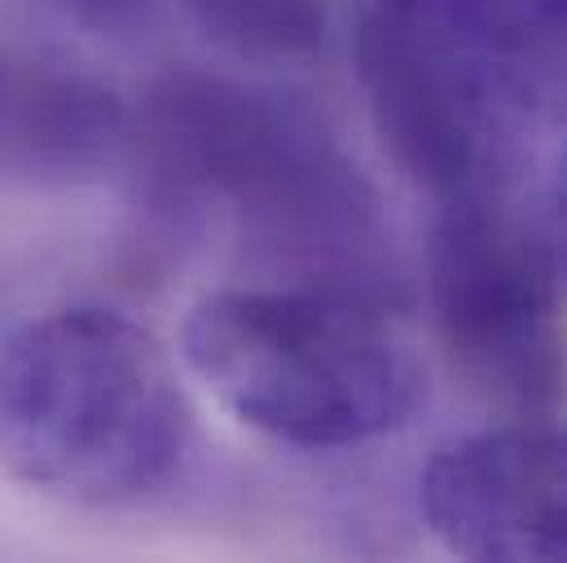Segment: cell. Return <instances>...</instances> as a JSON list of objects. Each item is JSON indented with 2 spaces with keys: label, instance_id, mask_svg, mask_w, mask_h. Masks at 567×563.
<instances>
[{
  "label": "cell",
  "instance_id": "cell-1",
  "mask_svg": "<svg viewBox=\"0 0 567 563\" xmlns=\"http://www.w3.org/2000/svg\"><path fill=\"white\" fill-rule=\"evenodd\" d=\"M150 203L212 221L282 282L396 290L379 194L321 120L274 84L220 71H167L133 115Z\"/></svg>",
  "mask_w": 567,
  "mask_h": 563
},
{
  "label": "cell",
  "instance_id": "cell-2",
  "mask_svg": "<svg viewBox=\"0 0 567 563\" xmlns=\"http://www.w3.org/2000/svg\"><path fill=\"white\" fill-rule=\"evenodd\" d=\"M352 49L379 137L440 203L511 190L567 129V0H370Z\"/></svg>",
  "mask_w": 567,
  "mask_h": 563
},
{
  "label": "cell",
  "instance_id": "cell-3",
  "mask_svg": "<svg viewBox=\"0 0 567 563\" xmlns=\"http://www.w3.org/2000/svg\"><path fill=\"white\" fill-rule=\"evenodd\" d=\"M194 410L142 321L71 304L0 344V471L62 506L137 511L172 493Z\"/></svg>",
  "mask_w": 567,
  "mask_h": 563
},
{
  "label": "cell",
  "instance_id": "cell-4",
  "mask_svg": "<svg viewBox=\"0 0 567 563\" xmlns=\"http://www.w3.org/2000/svg\"><path fill=\"white\" fill-rule=\"evenodd\" d=\"M181 352L234 419L290 449H357L426 406L423 352L379 286H220L189 308Z\"/></svg>",
  "mask_w": 567,
  "mask_h": 563
},
{
  "label": "cell",
  "instance_id": "cell-5",
  "mask_svg": "<svg viewBox=\"0 0 567 563\" xmlns=\"http://www.w3.org/2000/svg\"><path fill=\"white\" fill-rule=\"evenodd\" d=\"M426 299L453 366L493 401L542 410L564 392L567 238L511 190L440 203Z\"/></svg>",
  "mask_w": 567,
  "mask_h": 563
},
{
  "label": "cell",
  "instance_id": "cell-6",
  "mask_svg": "<svg viewBox=\"0 0 567 563\" xmlns=\"http://www.w3.org/2000/svg\"><path fill=\"white\" fill-rule=\"evenodd\" d=\"M419 511L449 555L567 563V427L511 422L435 449Z\"/></svg>",
  "mask_w": 567,
  "mask_h": 563
},
{
  "label": "cell",
  "instance_id": "cell-7",
  "mask_svg": "<svg viewBox=\"0 0 567 563\" xmlns=\"http://www.w3.org/2000/svg\"><path fill=\"white\" fill-rule=\"evenodd\" d=\"M4 137L35 172H97L133 141V111L124 98L89 71L62 62H31L18 80H4Z\"/></svg>",
  "mask_w": 567,
  "mask_h": 563
},
{
  "label": "cell",
  "instance_id": "cell-8",
  "mask_svg": "<svg viewBox=\"0 0 567 563\" xmlns=\"http://www.w3.org/2000/svg\"><path fill=\"white\" fill-rule=\"evenodd\" d=\"M220 49L256 62H303L321 53L326 13L317 0H176Z\"/></svg>",
  "mask_w": 567,
  "mask_h": 563
},
{
  "label": "cell",
  "instance_id": "cell-9",
  "mask_svg": "<svg viewBox=\"0 0 567 563\" xmlns=\"http://www.w3.org/2000/svg\"><path fill=\"white\" fill-rule=\"evenodd\" d=\"M49 4H58L66 18L102 35H133L158 13V0H49Z\"/></svg>",
  "mask_w": 567,
  "mask_h": 563
},
{
  "label": "cell",
  "instance_id": "cell-10",
  "mask_svg": "<svg viewBox=\"0 0 567 563\" xmlns=\"http://www.w3.org/2000/svg\"><path fill=\"white\" fill-rule=\"evenodd\" d=\"M555 212H559V221H564L567 229V154H564V167H559V185H555Z\"/></svg>",
  "mask_w": 567,
  "mask_h": 563
},
{
  "label": "cell",
  "instance_id": "cell-11",
  "mask_svg": "<svg viewBox=\"0 0 567 563\" xmlns=\"http://www.w3.org/2000/svg\"><path fill=\"white\" fill-rule=\"evenodd\" d=\"M0 115H4V71H0Z\"/></svg>",
  "mask_w": 567,
  "mask_h": 563
}]
</instances>
